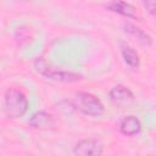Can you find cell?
<instances>
[{
	"label": "cell",
	"instance_id": "6da1fadb",
	"mask_svg": "<svg viewBox=\"0 0 156 156\" xmlns=\"http://www.w3.org/2000/svg\"><path fill=\"white\" fill-rule=\"evenodd\" d=\"M28 110V99L18 89L9 88L4 95V112L7 118L17 119Z\"/></svg>",
	"mask_w": 156,
	"mask_h": 156
},
{
	"label": "cell",
	"instance_id": "7a4b0ae2",
	"mask_svg": "<svg viewBox=\"0 0 156 156\" xmlns=\"http://www.w3.org/2000/svg\"><path fill=\"white\" fill-rule=\"evenodd\" d=\"M33 66L35 68V71L45 77L46 79L54 80V82H60V83H76L83 79L82 74L71 72V71H62V69H57L51 67L43 57H37L33 61Z\"/></svg>",
	"mask_w": 156,
	"mask_h": 156
},
{
	"label": "cell",
	"instance_id": "3957f363",
	"mask_svg": "<svg viewBox=\"0 0 156 156\" xmlns=\"http://www.w3.org/2000/svg\"><path fill=\"white\" fill-rule=\"evenodd\" d=\"M72 106L82 113L91 117H100L105 113V106L101 100L87 91L77 93L72 101Z\"/></svg>",
	"mask_w": 156,
	"mask_h": 156
},
{
	"label": "cell",
	"instance_id": "277c9868",
	"mask_svg": "<svg viewBox=\"0 0 156 156\" xmlns=\"http://www.w3.org/2000/svg\"><path fill=\"white\" fill-rule=\"evenodd\" d=\"M104 151V144L95 138L80 139L73 147L74 156H101Z\"/></svg>",
	"mask_w": 156,
	"mask_h": 156
},
{
	"label": "cell",
	"instance_id": "5b68a950",
	"mask_svg": "<svg viewBox=\"0 0 156 156\" xmlns=\"http://www.w3.org/2000/svg\"><path fill=\"white\" fill-rule=\"evenodd\" d=\"M110 99L115 105L126 107L134 101V94L127 87L117 84L110 90Z\"/></svg>",
	"mask_w": 156,
	"mask_h": 156
},
{
	"label": "cell",
	"instance_id": "8992f818",
	"mask_svg": "<svg viewBox=\"0 0 156 156\" xmlns=\"http://www.w3.org/2000/svg\"><path fill=\"white\" fill-rule=\"evenodd\" d=\"M28 124L34 129H51L55 127L56 119L51 113L46 111H37L30 116Z\"/></svg>",
	"mask_w": 156,
	"mask_h": 156
},
{
	"label": "cell",
	"instance_id": "52a82bcc",
	"mask_svg": "<svg viewBox=\"0 0 156 156\" xmlns=\"http://www.w3.org/2000/svg\"><path fill=\"white\" fill-rule=\"evenodd\" d=\"M105 7L115 13H118L123 17L127 18H133V20H140V16L138 15V11L134 5L130 2L126 1H110L105 4Z\"/></svg>",
	"mask_w": 156,
	"mask_h": 156
},
{
	"label": "cell",
	"instance_id": "ba28073f",
	"mask_svg": "<svg viewBox=\"0 0 156 156\" xmlns=\"http://www.w3.org/2000/svg\"><path fill=\"white\" fill-rule=\"evenodd\" d=\"M118 128L123 135L133 136V135H136L141 132V122L136 116L129 115V116H126L124 118H122Z\"/></svg>",
	"mask_w": 156,
	"mask_h": 156
},
{
	"label": "cell",
	"instance_id": "9c48e42d",
	"mask_svg": "<svg viewBox=\"0 0 156 156\" xmlns=\"http://www.w3.org/2000/svg\"><path fill=\"white\" fill-rule=\"evenodd\" d=\"M123 30L124 33H127L128 35L133 37L134 39H136L141 45L145 46H150L152 44V38L151 35H149L145 30H143L141 28H139L138 26L130 23V22H124L123 23Z\"/></svg>",
	"mask_w": 156,
	"mask_h": 156
},
{
	"label": "cell",
	"instance_id": "30bf717a",
	"mask_svg": "<svg viewBox=\"0 0 156 156\" xmlns=\"http://www.w3.org/2000/svg\"><path fill=\"white\" fill-rule=\"evenodd\" d=\"M119 49H121V55L123 57V61L124 63L130 67L132 69H136L139 68L140 66V57H139V54L130 46L128 45L127 43L124 41H121L119 43Z\"/></svg>",
	"mask_w": 156,
	"mask_h": 156
},
{
	"label": "cell",
	"instance_id": "8fae6325",
	"mask_svg": "<svg viewBox=\"0 0 156 156\" xmlns=\"http://www.w3.org/2000/svg\"><path fill=\"white\" fill-rule=\"evenodd\" d=\"M141 5L145 7V10L152 15V16H156V1H151V0H144L141 1Z\"/></svg>",
	"mask_w": 156,
	"mask_h": 156
}]
</instances>
